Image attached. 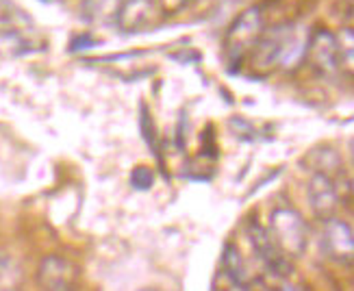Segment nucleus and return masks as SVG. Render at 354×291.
I'll return each instance as SVG.
<instances>
[{
	"instance_id": "nucleus-14",
	"label": "nucleus",
	"mask_w": 354,
	"mask_h": 291,
	"mask_svg": "<svg viewBox=\"0 0 354 291\" xmlns=\"http://www.w3.org/2000/svg\"><path fill=\"white\" fill-rule=\"evenodd\" d=\"M222 265H224V272L228 274V279L233 281L235 285L243 287L245 283L250 281V276H248V267H245V263H243V256H241V252L233 246V243H226V246H224Z\"/></svg>"
},
{
	"instance_id": "nucleus-18",
	"label": "nucleus",
	"mask_w": 354,
	"mask_h": 291,
	"mask_svg": "<svg viewBox=\"0 0 354 291\" xmlns=\"http://www.w3.org/2000/svg\"><path fill=\"white\" fill-rule=\"evenodd\" d=\"M196 3V0H159V7L163 15H176L183 9H187Z\"/></svg>"
},
{
	"instance_id": "nucleus-10",
	"label": "nucleus",
	"mask_w": 354,
	"mask_h": 291,
	"mask_svg": "<svg viewBox=\"0 0 354 291\" xmlns=\"http://www.w3.org/2000/svg\"><path fill=\"white\" fill-rule=\"evenodd\" d=\"M24 289V265L9 250H0V291Z\"/></svg>"
},
{
	"instance_id": "nucleus-16",
	"label": "nucleus",
	"mask_w": 354,
	"mask_h": 291,
	"mask_svg": "<svg viewBox=\"0 0 354 291\" xmlns=\"http://www.w3.org/2000/svg\"><path fill=\"white\" fill-rule=\"evenodd\" d=\"M337 44H339V64L342 68H346L348 72H352V28H344V33L337 37Z\"/></svg>"
},
{
	"instance_id": "nucleus-17",
	"label": "nucleus",
	"mask_w": 354,
	"mask_h": 291,
	"mask_svg": "<svg viewBox=\"0 0 354 291\" xmlns=\"http://www.w3.org/2000/svg\"><path fill=\"white\" fill-rule=\"evenodd\" d=\"M142 131H144V140L148 142V146H152L157 152V131H155V124H152V115L148 113L144 104H142Z\"/></svg>"
},
{
	"instance_id": "nucleus-9",
	"label": "nucleus",
	"mask_w": 354,
	"mask_h": 291,
	"mask_svg": "<svg viewBox=\"0 0 354 291\" xmlns=\"http://www.w3.org/2000/svg\"><path fill=\"white\" fill-rule=\"evenodd\" d=\"M306 194H309V203L317 220L324 222L335 218L342 203L339 191H337V180H333L326 174H313L309 180V187H306Z\"/></svg>"
},
{
	"instance_id": "nucleus-20",
	"label": "nucleus",
	"mask_w": 354,
	"mask_h": 291,
	"mask_svg": "<svg viewBox=\"0 0 354 291\" xmlns=\"http://www.w3.org/2000/svg\"><path fill=\"white\" fill-rule=\"evenodd\" d=\"M281 291H296L294 287H289V285H285V287H281Z\"/></svg>"
},
{
	"instance_id": "nucleus-3",
	"label": "nucleus",
	"mask_w": 354,
	"mask_h": 291,
	"mask_svg": "<svg viewBox=\"0 0 354 291\" xmlns=\"http://www.w3.org/2000/svg\"><path fill=\"white\" fill-rule=\"evenodd\" d=\"M81 270L61 254H46L37 265V285L41 291H76Z\"/></svg>"
},
{
	"instance_id": "nucleus-15",
	"label": "nucleus",
	"mask_w": 354,
	"mask_h": 291,
	"mask_svg": "<svg viewBox=\"0 0 354 291\" xmlns=\"http://www.w3.org/2000/svg\"><path fill=\"white\" fill-rule=\"evenodd\" d=\"M131 185L137 191H148L152 185H155V172L148 165H137L131 172Z\"/></svg>"
},
{
	"instance_id": "nucleus-2",
	"label": "nucleus",
	"mask_w": 354,
	"mask_h": 291,
	"mask_svg": "<svg viewBox=\"0 0 354 291\" xmlns=\"http://www.w3.org/2000/svg\"><path fill=\"white\" fill-rule=\"evenodd\" d=\"M270 237L287 259H300L309 246V228L304 218L291 207H276L270 216Z\"/></svg>"
},
{
	"instance_id": "nucleus-11",
	"label": "nucleus",
	"mask_w": 354,
	"mask_h": 291,
	"mask_svg": "<svg viewBox=\"0 0 354 291\" xmlns=\"http://www.w3.org/2000/svg\"><path fill=\"white\" fill-rule=\"evenodd\" d=\"M122 0H83L81 18L87 24H111L120 11Z\"/></svg>"
},
{
	"instance_id": "nucleus-4",
	"label": "nucleus",
	"mask_w": 354,
	"mask_h": 291,
	"mask_svg": "<svg viewBox=\"0 0 354 291\" xmlns=\"http://www.w3.org/2000/svg\"><path fill=\"white\" fill-rule=\"evenodd\" d=\"M161 15L159 0H122L115 15V26L127 35L144 33L159 24Z\"/></svg>"
},
{
	"instance_id": "nucleus-5",
	"label": "nucleus",
	"mask_w": 354,
	"mask_h": 291,
	"mask_svg": "<svg viewBox=\"0 0 354 291\" xmlns=\"http://www.w3.org/2000/svg\"><path fill=\"white\" fill-rule=\"evenodd\" d=\"M322 250L330 261L339 265H352L354 261V235L348 222L344 220H324L322 222Z\"/></svg>"
},
{
	"instance_id": "nucleus-19",
	"label": "nucleus",
	"mask_w": 354,
	"mask_h": 291,
	"mask_svg": "<svg viewBox=\"0 0 354 291\" xmlns=\"http://www.w3.org/2000/svg\"><path fill=\"white\" fill-rule=\"evenodd\" d=\"M98 41L91 37L89 33H83V35H76L72 41H70V53H79V50H87V48H94Z\"/></svg>"
},
{
	"instance_id": "nucleus-8",
	"label": "nucleus",
	"mask_w": 354,
	"mask_h": 291,
	"mask_svg": "<svg viewBox=\"0 0 354 291\" xmlns=\"http://www.w3.org/2000/svg\"><path fill=\"white\" fill-rule=\"evenodd\" d=\"M248 239L252 243L254 252L259 254V259L266 263V267L272 274H276V276H289V272H291L289 259L274 243V239L268 233V228H263V226L257 224V222H250L248 224Z\"/></svg>"
},
{
	"instance_id": "nucleus-7",
	"label": "nucleus",
	"mask_w": 354,
	"mask_h": 291,
	"mask_svg": "<svg viewBox=\"0 0 354 291\" xmlns=\"http://www.w3.org/2000/svg\"><path fill=\"white\" fill-rule=\"evenodd\" d=\"M291 26L289 24H279L270 30H263V35L259 37L257 46L250 53L252 68L257 72H268L274 66H279L281 55H283V46L287 41Z\"/></svg>"
},
{
	"instance_id": "nucleus-6",
	"label": "nucleus",
	"mask_w": 354,
	"mask_h": 291,
	"mask_svg": "<svg viewBox=\"0 0 354 291\" xmlns=\"http://www.w3.org/2000/svg\"><path fill=\"white\" fill-rule=\"evenodd\" d=\"M306 57H309L311 66L324 76H330L342 70L339 44H337V35H333L328 28H317L313 33H309Z\"/></svg>"
},
{
	"instance_id": "nucleus-1",
	"label": "nucleus",
	"mask_w": 354,
	"mask_h": 291,
	"mask_svg": "<svg viewBox=\"0 0 354 291\" xmlns=\"http://www.w3.org/2000/svg\"><path fill=\"white\" fill-rule=\"evenodd\" d=\"M263 30V9L248 7L241 11L228 26L224 37V55L228 59V66H241V61L252 53Z\"/></svg>"
},
{
	"instance_id": "nucleus-12",
	"label": "nucleus",
	"mask_w": 354,
	"mask_h": 291,
	"mask_svg": "<svg viewBox=\"0 0 354 291\" xmlns=\"http://www.w3.org/2000/svg\"><path fill=\"white\" fill-rule=\"evenodd\" d=\"M306 44H309V33H302V30L291 26L279 64L285 70H296L302 64V59H306Z\"/></svg>"
},
{
	"instance_id": "nucleus-13",
	"label": "nucleus",
	"mask_w": 354,
	"mask_h": 291,
	"mask_svg": "<svg viewBox=\"0 0 354 291\" xmlns=\"http://www.w3.org/2000/svg\"><path fill=\"white\" fill-rule=\"evenodd\" d=\"M309 163L313 167V174H326L335 180V176L344 170V163H342V157L339 152L328 148V146H322V148H315L311 150L309 155Z\"/></svg>"
}]
</instances>
